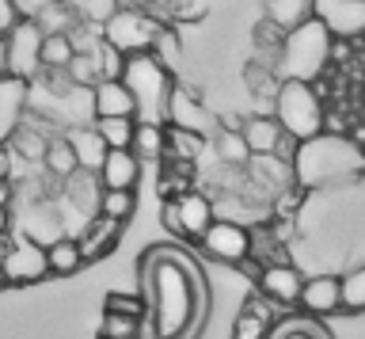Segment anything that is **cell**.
I'll return each mask as SVG.
<instances>
[{"label":"cell","instance_id":"obj_14","mask_svg":"<svg viewBox=\"0 0 365 339\" xmlns=\"http://www.w3.org/2000/svg\"><path fill=\"white\" fill-rule=\"evenodd\" d=\"M27 96L31 84L19 76H0V145L11 141V133L19 130L23 115H27Z\"/></svg>","mask_w":365,"mask_h":339},{"label":"cell","instance_id":"obj_18","mask_svg":"<svg viewBox=\"0 0 365 339\" xmlns=\"http://www.w3.org/2000/svg\"><path fill=\"white\" fill-rule=\"evenodd\" d=\"M118 225H122V221L107 218V213H96V218H88V221H84V229H80V236H76L80 252H84V263H88V259L107 255L110 248L118 244V233H122Z\"/></svg>","mask_w":365,"mask_h":339},{"label":"cell","instance_id":"obj_6","mask_svg":"<svg viewBox=\"0 0 365 339\" xmlns=\"http://www.w3.org/2000/svg\"><path fill=\"white\" fill-rule=\"evenodd\" d=\"M160 27H164V19H160V16L145 12V8L118 4L107 19H103V39H107L114 50H122L125 58H130V54H148V50H153Z\"/></svg>","mask_w":365,"mask_h":339},{"label":"cell","instance_id":"obj_22","mask_svg":"<svg viewBox=\"0 0 365 339\" xmlns=\"http://www.w3.org/2000/svg\"><path fill=\"white\" fill-rule=\"evenodd\" d=\"M65 138H68V145H73L80 168H88V172H99L103 156H107V145H103V138L96 133V126H91V122H88V126H68Z\"/></svg>","mask_w":365,"mask_h":339},{"label":"cell","instance_id":"obj_15","mask_svg":"<svg viewBox=\"0 0 365 339\" xmlns=\"http://www.w3.org/2000/svg\"><path fill=\"white\" fill-rule=\"evenodd\" d=\"M297 305H301L304 313H312V316H327V313L342 309V278H335V275L308 278L304 286H301Z\"/></svg>","mask_w":365,"mask_h":339},{"label":"cell","instance_id":"obj_35","mask_svg":"<svg viewBox=\"0 0 365 339\" xmlns=\"http://www.w3.org/2000/svg\"><path fill=\"white\" fill-rule=\"evenodd\" d=\"M153 54H156V58H160V61H164V65H168V69H171V73H175V69H179V58H182V46H179V39H175V31H171L168 24H164V27H160V35H156V42H153Z\"/></svg>","mask_w":365,"mask_h":339},{"label":"cell","instance_id":"obj_9","mask_svg":"<svg viewBox=\"0 0 365 339\" xmlns=\"http://www.w3.org/2000/svg\"><path fill=\"white\" fill-rule=\"evenodd\" d=\"M0 267L8 275V286H31L50 275V259H46V244L31 241V236H16L11 248L0 255Z\"/></svg>","mask_w":365,"mask_h":339},{"label":"cell","instance_id":"obj_24","mask_svg":"<svg viewBox=\"0 0 365 339\" xmlns=\"http://www.w3.org/2000/svg\"><path fill=\"white\" fill-rule=\"evenodd\" d=\"M262 19H270L285 35V31L301 27L304 19H312V0H267V16Z\"/></svg>","mask_w":365,"mask_h":339},{"label":"cell","instance_id":"obj_41","mask_svg":"<svg viewBox=\"0 0 365 339\" xmlns=\"http://www.w3.org/2000/svg\"><path fill=\"white\" fill-rule=\"evenodd\" d=\"M274 339H319V332H312L308 324H293V328H285V332H278Z\"/></svg>","mask_w":365,"mask_h":339},{"label":"cell","instance_id":"obj_37","mask_svg":"<svg viewBox=\"0 0 365 339\" xmlns=\"http://www.w3.org/2000/svg\"><path fill=\"white\" fill-rule=\"evenodd\" d=\"M107 313H122V316H145V301L137 293H110L107 298Z\"/></svg>","mask_w":365,"mask_h":339},{"label":"cell","instance_id":"obj_1","mask_svg":"<svg viewBox=\"0 0 365 339\" xmlns=\"http://www.w3.org/2000/svg\"><path fill=\"white\" fill-rule=\"evenodd\" d=\"M148 286H153V305H156V335L182 339L194 328V298H198L194 270L182 267L179 255L160 252L148 263Z\"/></svg>","mask_w":365,"mask_h":339},{"label":"cell","instance_id":"obj_8","mask_svg":"<svg viewBox=\"0 0 365 339\" xmlns=\"http://www.w3.org/2000/svg\"><path fill=\"white\" fill-rule=\"evenodd\" d=\"M198 244L210 259L232 267L251 255V233L244 229V221H228V218H213V225L198 236Z\"/></svg>","mask_w":365,"mask_h":339},{"label":"cell","instance_id":"obj_12","mask_svg":"<svg viewBox=\"0 0 365 339\" xmlns=\"http://www.w3.org/2000/svg\"><path fill=\"white\" fill-rule=\"evenodd\" d=\"M301 286H304V278L297 275L293 263H267L259 270V293L270 305H297Z\"/></svg>","mask_w":365,"mask_h":339},{"label":"cell","instance_id":"obj_28","mask_svg":"<svg viewBox=\"0 0 365 339\" xmlns=\"http://www.w3.org/2000/svg\"><path fill=\"white\" fill-rule=\"evenodd\" d=\"M96 133L103 138L107 149H130L133 145V130H137V118H96L91 122Z\"/></svg>","mask_w":365,"mask_h":339},{"label":"cell","instance_id":"obj_27","mask_svg":"<svg viewBox=\"0 0 365 339\" xmlns=\"http://www.w3.org/2000/svg\"><path fill=\"white\" fill-rule=\"evenodd\" d=\"M267 328H270V309H267V305H259V301H247L244 309H240V316H236L232 339H262V335H267Z\"/></svg>","mask_w":365,"mask_h":339},{"label":"cell","instance_id":"obj_46","mask_svg":"<svg viewBox=\"0 0 365 339\" xmlns=\"http://www.w3.org/2000/svg\"><path fill=\"white\" fill-rule=\"evenodd\" d=\"M11 229V218H8V206H0V236Z\"/></svg>","mask_w":365,"mask_h":339},{"label":"cell","instance_id":"obj_42","mask_svg":"<svg viewBox=\"0 0 365 339\" xmlns=\"http://www.w3.org/2000/svg\"><path fill=\"white\" fill-rule=\"evenodd\" d=\"M42 4H50V0H16V8H19V12H23V19H31V16L38 12Z\"/></svg>","mask_w":365,"mask_h":339},{"label":"cell","instance_id":"obj_36","mask_svg":"<svg viewBox=\"0 0 365 339\" xmlns=\"http://www.w3.org/2000/svg\"><path fill=\"white\" fill-rule=\"evenodd\" d=\"M137 328H141L137 316L107 313V320H103V335H107V339H137Z\"/></svg>","mask_w":365,"mask_h":339},{"label":"cell","instance_id":"obj_40","mask_svg":"<svg viewBox=\"0 0 365 339\" xmlns=\"http://www.w3.org/2000/svg\"><path fill=\"white\" fill-rule=\"evenodd\" d=\"M160 221H164V225H168V229L175 233V236H182V229H179V210H175V198H168L164 206H160Z\"/></svg>","mask_w":365,"mask_h":339},{"label":"cell","instance_id":"obj_16","mask_svg":"<svg viewBox=\"0 0 365 339\" xmlns=\"http://www.w3.org/2000/svg\"><path fill=\"white\" fill-rule=\"evenodd\" d=\"M91 107L96 118H137V103L122 81H99L91 88Z\"/></svg>","mask_w":365,"mask_h":339},{"label":"cell","instance_id":"obj_3","mask_svg":"<svg viewBox=\"0 0 365 339\" xmlns=\"http://www.w3.org/2000/svg\"><path fill=\"white\" fill-rule=\"evenodd\" d=\"M331 46H335V39L316 16L304 19L301 27L285 31L278 42V54H274L278 81H308V84L319 81L331 61Z\"/></svg>","mask_w":365,"mask_h":339},{"label":"cell","instance_id":"obj_38","mask_svg":"<svg viewBox=\"0 0 365 339\" xmlns=\"http://www.w3.org/2000/svg\"><path fill=\"white\" fill-rule=\"evenodd\" d=\"M19 19H23V12L16 8V0H0V35H8Z\"/></svg>","mask_w":365,"mask_h":339},{"label":"cell","instance_id":"obj_21","mask_svg":"<svg viewBox=\"0 0 365 339\" xmlns=\"http://www.w3.org/2000/svg\"><path fill=\"white\" fill-rule=\"evenodd\" d=\"M240 133H244L251 156H262V153H274V145L282 138V122L274 115H247L240 122Z\"/></svg>","mask_w":365,"mask_h":339},{"label":"cell","instance_id":"obj_47","mask_svg":"<svg viewBox=\"0 0 365 339\" xmlns=\"http://www.w3.org/2000/svg\"><path fill=\"white\" fill-rule=\"evenodd\" d=\"M8 286V275H4V267H0V290H4Z\"/></svg>","mask_w":365,"mask_h":339},{"label":"cell","instance_id":"obj_43","mask_svg":"<svg viewBox=\"0 0 365 339\" xmlns=\"http://www.w3.org/2000/svg\"><path fill=\"white\" fill-rule=\"evenodd\" d=\"M0 179H11V145H0Z\"/></svg>","mask_w":365,"mask_h":339},{"label":"cell","instance_id":"obj_17","mask_svg":"<svg viewBox=\"0 0 365 339\" xmlns=\"http://www.w3.org/2000/svg\"><path fill=\"white\" fill-rule=\"evenodd\" d=\"M175 210H179V229L182 236H190V241H198V236L213 225V202L202 195V191H182L175 195Z\"/></svg>","mask_w":365,"mask_h":339},{"label":"cell","instance_id":"obj_4","mask_svg":"<svg viewBox=\"0 0 365 339\" xmlns=\"http://www.w3.org/2000/svg\"><path fill=\"white\" fill-rule=\"evenodd\" d=\"M118 81L130 88V96L137 103V122H168V96L175 88V73L153 50L130 54Z\"/></svg>","mask_w":365,"mask_h":339},{"label":"cell","instance_id":"obj_29","mask_svg":"<svg viewBox=\"0 0 365 339\" xmlns=\"http://www.w3.org/2000/svg\"><path fill=\"white\" fill-rule=\"evenodd\" d=\"M202 149H205V133L168 126V149H164V156H171V161H194Z\"/></svg>","mask_w":365,"mask_h":339},{"label":"cell","instance_id":"obj_45","mask_svg":"<svg viewBox=\"0 0 365 339\" xmlns=\"http://www.w3.org/2000/svg\"><path fill=\"white\" fill-rule=\"evenodd\" d=\"M11 198H16L11 195V179H0V206H8Z\"/></svg>","mask_w":365,"mask_h":339},{"label":"cell","instance_id":"obj_48","mask_svg":"<svg viewBox=\"0 0 365 339\" xmlns=\"http://www.w3.org/2000/svg\"><path fill=\"white\" fill-rule=\"evenodd\" d=\"M99 339H107V335H99Z\"/></svg>","mask_w":365,"mask_h":339},{"label":"cell","instance_id":"obj_30","mask_svg":"<svg viewBox=\"0 0 365 339\" xmlns=\"http://www.w3.org/2000/svg\"><path fill=\"white\" fill-rule=\"evenodd\" d=\"M213 145H217V156H221L228 168H240V164L251 161V149H247V141H244V133H240V130H221V126H217Z\"/></svg>","mask_w":365,"mask_h":339},{"label":"cell","instance_id":"obj_19","mask_svg":"<svg viewBox=\"0 0 365 339\" xmlns=\"http://www.w3.org/2000/svg\"><path fill=\"white\" fill-rule=\"evenodd\" d=\"M247 164H251V168H247V176L255 179L262 191H270V195H278V191H289V187L297 183L293 164H289V161H282V156H274V153L251 156Z\"/></svg>","mask_w":365,"mask_h":339},{"label":"cell","instance_id":"obj_20","mask_svg":"<svg viewBox=\"0 0 365 339\" xmlns=\"http://www.w3.org/2000/svg\"><path fill=\"white\" fill-rule=\"evenodd\" d=\"M31 19L38 24L42 35H68V31L88 16H80V8L73 4V0H50V4H42Z\"/></svg>","mask_w":365,"mask_h":339},{"label":"cell","instance_id":"obj_31","mask_svg":"<svg viewBox=\"0 0 365 339\" xmlns=\"http://www.w3.org/2000/svg\"><path fill=\"white\" fill-rule=\"evenodd\" d=\"M133 210H137V195H133V191H107V187L99 191L96 213H107V218H114V221H130Z\"/></svg>","mask_w":365,"mask_h":339},{"label":"cell","instance_id":"obj_39","mask_svg":"<svg viewBox=\"0 0 365 339\" xmlns=\"http://www.w3.org/2000/svg\"><path fill=\"white\" fill-rule=\"evenodd\" d=\"M297 149H301V141H297L293 133H285V130H282V138H278V145H274V156H282V161H289V164H293V156H297Z\"/></svg>","mask_w":365,"mask_h":339},{"label":"cell","instance_id":"obj_5","mask_svg":"<svg viewBox=\"0 0 365 339\" xmlns=\"http://www.w3.org/2000/svg\"><path fill=\"white\" fill-rule=\"evenodd\" d=\"M270 115L282 122L285 133H293L297 141H308L316 133H324V96L316 92V84L308 81H282L278 92L270 99Z\"/></svg>","mask_w":365,"mask_h":339},{"label":"cell","instance_id":"obj_2","mask_svg":"<svg viewBox=\"0 0 365 339\" xmlns=\"http://www.w3.org/2000/svg\"><path fill=\"white\" fill-rule=\"evenodd\" d=\"M293 172L301 187H331L342 179H354L365 172V149L354 145L346 133H316L301 141L293 156Z\"/></svg>","mask_w":365,"mask_h":339},{"label":"cell","instance_id":"obj_44","mask_svg":"<svg viewBox=\"0 0 365 339\" xmlns=\"http://www.w3.org/2000/svg\"><path fill=\"white\" fill-rule=\"evenodd\" d=\"M0 76H11L8 73V39L0 35Z\"/></svg>","mask_w":365,"mask_h":339},{"label":"cell","instance_id":"obj_34","mask_svg":"<svg viewBox=\"0 0 365 339\" xmlns=\"http://www.w3.org/2000/svg\"><path fill=\"white\" fill-rule=\"evenodd\" d=\"M342 309L346 313H361L365 309V263L354 267L346 278H342Z\"/></svg>","mask_w":365,"mask_h":339},{"label":"cell","instance_id":"obj_33","mask_svg":"<svg viewBox=\"0 0 365 339\" xmlns=\"http://www.w3.org/2000/svg\"><path fill=\"white\" fill-rule=\"evenodd\" d=\"M73 42L68 35H46L42 39V69H68V61H73Z\"/></svg>","mask_w":365,"mask_h":339},{"label":"cell","instance_id":"obj_10","mask_svg":"<svg viewBox=\"0 0 365 339\" xmlns=\"http://www.w3.org/2000/svg\"><path fill=\"white\" fill-rule=\"evenodd\" d=\"M312 16L331 31V39L365 35V0H312Z\"/></svg>","mask_w":365,"mask_h":339},{"label":"cell","instance_id":"obj_13","mask_svg":"<svg viewBox=\"0 0 365 339\" xmlns=\"http://www.w3.org/2000/svg\"><path fill=\"white\" fill-rule=\"evenodd\" d=\"M96 176H99V187H107V191H137L141 156H137L133 149H107Z\"/></svg>","mask_w":365,"mask_h":339},{"label":"cell","instance_id":"obj_11","mask_svg":"<svg viewBox=\"0 0 365 339\" xmlns=\"http://www.w3.org/2000/svg\"><path fill=\"white\" fill-rule=\"evenodd\" d=\"M168 126H179V130H194V133H217V118L210 115V107H202V99L182 88L175 81L168 96Z\"/></svg>","mask_w":365,"mask_h":339},{"label":"cell","instance_id":"obj_26","mask_svg":"<svg viewBox=\"0 0 365 339\" xmlns=\"http://www.w3.org/2000/svg\"><path fill=\"white\" fill-rule=\"evenodd\" d=\"M130 149L141 156V161L164 156V149H168V122H137L133 145H130Z\"/></svg>","mask_w":365,"mask_h":339},{"label":"cell","instance_id":"obj_7","mask_svg":"<svg viewBox=\"0 0 365 339\" xmlns=\"http://www.w3.org/2000/svg\"><path fill=\"white\" fill-rule=\"evenodd\" d=\"M4 39H8V73L31 84L42 73V39L46 35L38 31L34 19H19Z\"/></svg>","mask_w":365,"mask_h":339},{"label":"cell","instance_id":"obj_25","mask_svg":"<svg viewBox=\"0 0 365 339\" xmlns=\"http://www.w3.org/2000/svg\"><path fill=\"white\" fill-rule=\"evenodd\" d=\"M42 168H46L53 179H68V176L80 172V161H76V153H73V145H68L65 133L50 138V145H46V156H42Z\"/></svg>","mask_w":365,"mask_h":339},{"label":"cell","instance_id":"obj_32","mask_svg":"<svg viewBox=\"0 0 365 339\" xmlns=\"http://www.w3.org/2000/svg\"><path fill=\"white\" fill-rule=\"evenodd\" d=\"M65 76L73 84H80V88H96L103 76H99V58H96V50L91 54H73V61H68V69H65Z\"/></svg>","mask_w":365,"mask_h":339},{"label":"cell","instance_id":"obj_23","mask_svg":"<svg viewBox=\"0 0 365 339\" xmlns=\"http://www.w3.org/2000/svg\"><path fill=\"white\" fill-rule=\"evenodd\" d=\"M46 259H50V275H76L84 267V252H80L76 236H57L46 244Z\"/></svg>","mask_w":365,"mask_h":339}]
</instances>
